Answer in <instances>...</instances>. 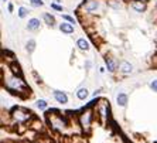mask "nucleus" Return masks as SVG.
I'll return each mask as SVG.
<instances>
[{
  "label": "nucleus",
  "mask_w": 157,
  "mask_h": 143,
  "mask_svg": "<svg viewBox=\"0 0 157 143\" xmlns=\"http://www.w3.org/2000/svg\"><path fill=\"white\" fill-rule=\"evenodd\" d=\"M116 101H117V105H119V106H126V103H128V95H126V94H117Z\"/></svg>",
  "instance_id": "423d86ee"
},
{
  "label": "nucleus",
  "mask_w": 157,
  "mask_h": 143,
  "mask_svg": "<svg viewBox=\"0 0 157 143\" xmlns=\"http://www.w3.org/2000/svg\"><path fill=\"white\" fill-rule=\"evenodd\" d=\"M34 45H36V43H34L33 40H30L29 43H27V50H29V51L31 52V51H33V50H34Z\"/></svg>",
  "instance_id": "dca6fc26"
},
{
  "label": "nucleus",
  "mask_w": 157,
  "mask_h": 143,
  "mask_svg": "<svg viewBox=\"0 0 157 143\" xmlns=\"http://www.w3.org/2000/svg\"><path fill=\"white\" fill-rule=\"evenodd\" d=\"M91 119H92V114L91 112H85V114L81 115L79 121H81V125L84 126V128H89V125H91Z\"/></svg>",
  "instance_id": "f03ea898"
},
{
  "label": "nucleus",
  "mask_w": 157,
  "mask_h": 143,
  "mask_svg": "<svg viewBox=\"0 0 157 143\" xmlns=\"http://www.w3.org/2000/svg\"><path fill=\"white\" fill-rule=\"evenodd\" d=\"M150 88L157 92V79H153L151 82H150Z\"/></svg>",
  "instance_id": "f3484780"
},
{
  "label": "nucleus",
  "mask_w": 157,
  "mask_h": 143,
  "mask_svg": "<svg viewBox=\"0 0 157 143\" xmlns=\"http://www.w3.org/2000/svg\"><path fill=\"white\" fill-rule=\"evenodd\" d=\"M37 108H40V109H45V108H47V102H45L44 99H38V101H37Z\"/></svg>",
  "instance_id": "4468645a"
},
{
  "label": "nucleus",
  "mask_w": 157,
  "mask_h": 143,
  "mask_svg": "<svg viewBox=\"0 0 157 143\" xmlns=\"http://www.w3.org/2000/svg\"><path fill=\"white\" fill-rule=\"evenodd\" d=\"M62 18H65L67 21H70V23H75V20H74V18L71 17V16H67V14H64V16H62Z\"/></svg>",
  "instance_id": "6ab92c4d"
},
{
  "label": "nucleus",
  "mask_w": 157,
  "mask_h": 143,
  "mask_svg": "<svg viewBox=\"0 0 157 143\" xmlns=\"http://www.w3.org/2000/svg\"><path fill=\"white\" fill-rule=\"evenodd\" d=\"M18 16H20V17H26L27 16V9L26 7H20L18 9Z\"/></svg>",
  "instance_id": "2eb2a0df"
},
{
  "label": "nucleus",
  "mask_w": 157,
  "mask_h": 143,
  "mask_svg": "<svg viewBox=\"0 0 157 143\" xmlns=\"http://www.w3.org/2000/svg\"><path fill=\"white\" fill-rule=\"evenodd\" d=\"M105 61H106V65H108V70L113 71L115 70V63H113V61H112L110 58H105Z\"/></svg>",
  "instance_id": "ddd939ff"
},
{
  "label": "nucleus",
  "mask_w": 157,
  "mask_h": 143,
  "mask_svg": "<svg viewBox=\"0 0 157 143\" xmlns=\"http://www.w3.org/2000/svg\"><path fill=\"white\" fill-rule=\"evenodd\" d=\"M44 20H45V23H47L48 26H52V24H54V21H55V18L52 17L51 14H47V13L44 14Z\"/></svg>",
  "instance_id": "9b49d317"
},
{
  "label": "nucleus",
  "mask_w": 157,
  "mask_h": 143,
  "mask_svg": "<svg viewBox=\"0 0 157 143\" xmlns=\"http://www.w3.org/2000/svg\"><path fill=\"white\" fill-rule=\"evenodd\" d=\"M51 7H52V9H55V10L62 11V7H61V6H58V4H51Z\"/></svg>",
  "instance_id": "aec40b11"
},
{
  "label": "nucleus",
  "mask_w": 157,
  "mask_h": 143,
  "mask_svg": "<svg viewBox=\"0 0 157 143\" xmlns=\"http://www.w3.org/2000/svg\"><path fill=\"white\" fill-rule=\"evenodd\" d=\"M77 96H78L79 99H85V98L88 96V89H86V88H81L79 91L77 92Z\"/></svg>",
  "instance_id": "9d476101"
},
{
  "label": "nucleus",
  "mask_w": 157,
  "mask_h": 143,
  "mask_svg": "<svg viewBox=\"0 0 157 143\" xmlns=\"http://www.w3.org/2000/svg\"><path fill=\"white\" fill-rule=\"evenodd\" d=\"M27 29L31 30V31L38 30L40 29V20H37V18H31V20L29 21V24H27Z\"/></svg>",
  "instance_id": "39448f33"
},
{
  "label": "nucleus",
  "mask_w": 157,
  "mask_h": 143,
  "mask_svg": "<svg viewBox=\"0 0 157 143\" xmlns=\"http://www.w3.org/2000/svg\"><path fill=\"white\" fill-rule=\"evenodd\" d=\"M96 7H98V3H96V2H89V3H86V4H85V9H86L88 11L95 10Z\"/></svg>",
  "instance_id": "f8f14e48"
},
{
  "label": "nucleus",
  "mask_w": 157,
  "mask_h": 143,
  "mask_svg": "<svg viewBox=\"0 0 157 143\" xmlns=\"http://www.w3.org/2000/svg\"><path fill=\"white\" fill-rule=\"evenodd\" d=\"M77 45L81 50H88V48H89V44H88V41L85 40V38H79V40L77 41Z\"/></svg>",
  "instance_id": "6e6552de"
},
{
  "label": "nucleus",
  "mask_w": 157,
  "mask_h": 143,
  "mask_svg": "<svg viewBox=\"0 0 157 143\" xmlns=\"http://www.w3.org/2000/svg\"><path fill=\"white\" fill-rule=\"evenodd\" d=\"M59 30L65 34H71V33H74V26L70 24V23H62L61 26H59Z\"/></svg>",
  "instance_id": "20e7f679"
},
{
  "label": "nucleus",
  "mask_w": 157,
  "mask_h": 143,
  "mask_svg": "<svg viewBox=\"0 0 157 143\" xmlns=\"http://www.w3.org/2000/svg\"><path fill=\"white\" fill-rule=\"evenodd\" d=\"M132 7L135 9L136 11H143L146 9V4L143 3V2H139V0H133L132 2Z\"/></svg>",
  "instance_id": "0eeeda50"
},
{
  "label": "nucleus",
  "mask_w": 157,
  "mask_h": 143,
  "mask_svg": "<svg viewBox=\"0 0 157 143\" xmlns=\"http://www.w3.org/2000/svg\"><path fill=\"white\" fill-rule=\"evenodd\" d=\"M4 2H6V0H4Z\"/></svg>",
  "instance_id": "412c9836"
},
{
  "label": "nucleus",
  "mask_w": 157,
  "mask_h": 143,
  "mask_svg": "<svg viewBox=\"0 0 157 143\" xmlns=\"http://www.w3.org/2000/svg\"><path fill=\"white\" fill-rule=\"evenodd\" d=\"M54 98L57 99V102H59V103L68 102V96H67L62 91H54Z\"/></svg>",
  "instance_id": "7ed1b4c3"
},
{
  "label": "nucleus",
  "mask_w": 157,
  "mask_h": 143,
  "mask_svg": "<svg viewBox=\"0 0 157 143\" xmlns=\"http://www.w3.org/2000/svg\"><path fill=\"white\" fill-rule=\"evenodd\" d=\"M7 88L10 89H14V91H20V89L26 88V85H24V82H23L20 78L17 77H11L10 79L7 81Z\"/></svg>",
  "instance_id": "f257e3e1"
},
{
  "label": "nucleus",
  "mask_w": 157,
  "mask_h": 143,
  "mask_svg": "<svg viewBox=\"0 0 157 143\" xmlns=\"http://www.w3.org/2000/svg\"><path fill=\"white\" fill-rule=\"evenodd\" d=\"M121 70L123 71V72H132V65L128 63V61H123V63L121 64Z\"/></svg>",
  "instance_id": "1a4fd4ad"
},
{
  "label": "nucleus",
  "mask_w": 157,
  "mask_h": 143,
  "mask_svg": "<svg viewBox=\"0 0 157 143\" xmlns=\"http://www.w3.org/2000/svg\"><path fill=\"white\" fill-rule=\"evenodd\" d=\"M33 6H43V0H30Z\"/></svg>",
  "instance_id": "a211bd4d"
}]
</instances>
